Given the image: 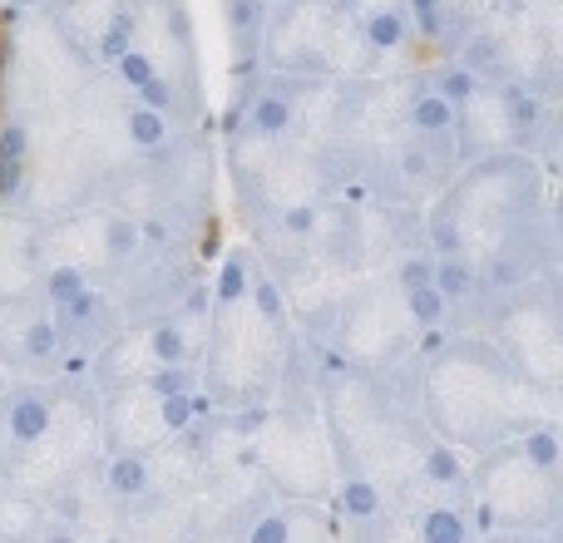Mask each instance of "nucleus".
<instances>
[{
    "label": "nucleus",
    "instance_id": "nucleus-6",
    "mask_svg": "<svg viewBox=\"0 0 563 543\" xmlns=\"http://www.w3.org/2000/svg\"><path fill=\"white\" fill-rule=\"evenodd\" d=\"M89 75L95 69L79 59V49L45 15H20L15 35H10V59H5L10 109H20L35 129L69 119Z\"/></svg>",
    "mask_w": 563,
    "mask_h": 543
},
{
    "label": "nucleus",
    "instance_id": "nucleus-9",
    "mask_svg": "<svg viewBox=\"0 0 563 543\" xmlns=\"http://www.w3.org/2000/svg\"><path fill=\"white\" fill-rule=\"evenodd\" d=\"M134 15V45L154 59L158 75L178 85H198V45L188 0H129Z\"/></svg>",
    "mask_w": 563,
    "mask_h": 543
},
{
    "label": "nucleus",
    "instance_id": "nucleus-8",
    "mask_svg": "<svg viewBox=\"0 0 563 543\" xmlns=\"http://www.w3.org/2000/svg\"><path fill=\"white\" fill-rule=\"evenodd\" d=\"M104 455V435H99V396L85 386V380H65V396H59L55 425L40 440L30 455H20L10 465L5 485L20 489L30 499L55 495L65 479H75L79 469H89Z\"/></svg>",
    "mask_w": 563,
    "mask_h": 543
},
{
    "label": "nucleus",
    "instance_id": "nucleus-20",
    "mask_svg": "<svg viewBox=\"0 0 563 543\" xmlns=\"http://www.w3.org/2000/svg\"><path fill=\"white\" fill-rule=\"evenodd\" d=\"M0 390H5V370H0Z\"/></svg>",
    "mask_w": 563,
    "mask_h": 543
},
{
    "label": "nucleus",
    "instance_id": "nucleus-16",
    "mask_svg": "<svg viewBox=\"0 0 563 543\" xmlns=\"http://www.w3.org/2000/svg\"><path fill=\"white\" fill-rule=\"evenodd\" d=\"M178 129L168 124L164 114H154V109H144L134 95H124V144H129V158H139V164H148V158H164L168 148H174Z\"/></svg>",
    "mask_w": 563,
    "mask_h": 543
},
{
    "label": "nucleus",
    "instance_id": "nucleus-18",
    "mask_svg": "<svg viewBox=\"0 0 563 543\" xmlns=\"http://www.w3.org/2000/svg\"><path fill=\"white\" fill-rule=\"evenodd\" d=\"M366 543H416V539H410V529L400 524V514H396V509H390V514L380 519V524L366 534Z\"/></svg>",
    "mask_w": 563,
    "mask_h": 543
},
{
    "label": "nucleus",
    "instance_id": "nucleus-4",
    "mask_svg": "<svg viewBox=\"0 0 563 543\" xmlns=\"http://www.w3.org/2000/svg\"><path fill=\"white\" fill-rule=\"evenodd\" d=\"M465 489L485 534H563V475L529 465L515 440L470 459Z\"/></svg>",
    "mask_w": 563,
    "mask_h": 543
},
{
    "label": "nucleus",
    "instance_id": "nucleus-1",
    "mask_svg": "<svg viewBox=\"0 0 563 543\" xmlns=\"http://www.w3.org/2000/svg\"><path fill=\"white\" fill-rule=\"evenodd\" d=\"M416 356L420 420L440 445L460 450L465 459L563 420V396L519 380L485 336H426Z\"/></svg>",
    "mask_w": 563,
    "mask_h": 543
},
{
    "label": "nucleus",
    "instance_id": "nucleus-19",
    "mask_svg": "<svg viewBox=\"0 0 563 543\" xmlns=\"http://www.w3.org/2000/svg\"><path fill=\"white\" fill-rule=\"evenodd\" d=\"M479 543H563V534H485Z\"/></svg>",
    "mask_w": 563,
    "mask_h": 543
},
{
    "label": "nucleus",
    "instance_id": "nucleus-14",
    "mask_svg": "<svg viewBox=\"0 0 563 543\" xmlns=\"http://www.w3.org/2000/svg\"><path fill=\"white\" fill-rule=\"evenodd\" d=\"M129 0H49L40 15L49 20V25L59 30V35L69 40V45L79 49V59L89 65V49H95V40L104 35L109 25H114L119 15H124Z\"/></svg>",
    "mask_w": 563,
    "mask_h": 543
},
{
    "label": "nucleus",
    "instance_id": "nucleus-12",
    "mask_svg": "<svg viewBox=\"0 0 563 543\" xmlns=\"http://www.w3.org/2000/svg\"><path fill=\"white\" fill-rule=\"evenodd\" d=\"M40 223L25 208L0 203V307L10 301H40Z\"/></svg>",
    "mask_w": 563,
    "mask_h": 543
},
{
    "label": "nucleus",
    "instance_id": "nucleus-7",
    "mask_svg": "<svg viewBox=\"0 0 563 543\" xmlns=\"http://www.w3.org/2000/svg\"><path fill=\"white\" fill-rule=\"evenodd\" d=\"M321 346H327L336 361H346V366L371 370V376L416 361L420 331L410 326L406 297H400V287L390 281V272L361 277L356 287H351V297L341 301V311H336V321H331Z\"/></svg>",
    "mask_w": 563,
    "mask_h": 543
},
{
    "label": "nucleus",
    "instance_id": "nucleus-13",
    "mask_svg": "<svg viewBox=\"0 0 563 543\" xmlns=\"http://www.w3.org/2000/svg\"><path fill=\"white\" fill-rule=\"evenodd\" d=\"M396 514L416 543H479L485 539L475 505H470V489H460V495H410L396 505Z\"/></svg>",
    "mask_w": 563,
    "mask_h": 543
},
{
    "label": "nucleus",
    "instance_id": "nucleus-3",
    "mask_svg": "<svg viewBox=\"0 0 563 543\" xmlns=\"http://www.w3.org/2000/svg\"><path fill=\"white\" fill-rule=\"evenodd\" d=\"M257 69L291 79H361L380 75L376 59L361 49L356 25L331 0H301V5H273L263 35Z\"/></svg>",
    "mask_w": 563,
    "mask_h": 543
},
{
    "label": "nucleus",
    "instance_id": "nucleus-5",
    "mask_svg": "<svg viewBox=\"0 0 563 543\" xmlns=\"http://www.w3.org/2000/svg\"><path fill=\"white\" fill-rule=\"evenodd\" d=\"M479 336L505 356V366L515 370L519 380L559 396V386H563V287H559V272L505 291L499 307L489 311Z\"/></svg>",
    "mask_w": 563,
    "mask_h": 543
},
{
    "label": "nucleus",
    "instance_id": "nucleus-15",
    "mask_svg": "<svg viewBox=\"0 0 563 543\" xmlns=\"http://www.w3.org/2000/svg\"><path fill=\"white\" fill-rule=\"evenodd\" d=\"M273 0H223V25H228V49H233V79L253 75L263 59V35Z\"/></svg>",
    "mask_w": 563,
    "mask_h": 543
},
{
    "label": "nucleus",
    "instance_id": "nucleus-2",
    "mask_svg": "<svg viewBox=\"0 0 563 543\" xmlns=\"http://www.w3.org/2000/svg\"><path fill=\"white\" fill-rule=\"evenodd\" d=\"M440 218L455 228L460 237V253L470 263L489 257L509 233H519L525 223H534L539 213L554 208L549 198V174L534 164L529 154H499V158H485V164H465L450 188L435 198Z\"/></svg>",
    "mask_w": 563,
    "mask_h": 543
},
{
    "label": "nucleus",
    "instance_id": "nucleus-11",
    "mask_svg": "<svg viewBox=\"0 0 563 543\" xmlns=\"http://www.w3.org/2000/svg\"><path fill=\"white\" fill-rule=\"evenodd\" d=\"M499 154H519V138H515V124H509L505 95L479 85L455 109V158L465 168V164H485V158H499Z\"/></svg>",
    "mask_w": 563,
    "mask_h": 543
},
{
    "label": "nucleus",
    "instance_id": "nucleus-10",
    "mask_svg": "<svg viewBox=\"0 0 563 543\" xmlns=\"http://www.w3.org/2000/svg\"><path fill=\"white\" fill-rule=\"evenodd\" d=\"M59 396H65V380H5L0 390V475H10V465L49 435Z\"/></svg>",
    "mask_w": 563,
    "mask_h": 543
},
{
    "label": "nucleus",
    "instance_id": "nucleus-17",
    "mask_svg": "<svg viewBox=\"0 0 563 543\" xmlns=\"http://www.w3.org/2000/svg\"><path fill=\"white\" fill-rule=\"evenodd\" d=\"M331 5H336L351 25H361V20L380 15V10H396V5H406V0H331Z\"/></svg>",
    "mask_w": 563,
    "mask_h": 543
}]
</instances>
